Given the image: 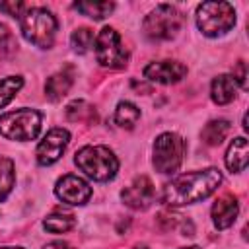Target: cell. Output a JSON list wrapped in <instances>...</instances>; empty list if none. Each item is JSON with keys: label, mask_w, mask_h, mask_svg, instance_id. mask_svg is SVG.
Masks as SVG:
<instances>
[{"label": "cell", "mask_w": 249, "mask_h": 249, "mask_svg": "<svg viewBox=\"0 0 249 249\" xmlns=\"http://www.w3.org/2000/svg\"><path fill=\"white\" fill-rule=\"evenodd\" d=\"M222 183V173L216 167H206L177 175L163 187V202L167 206H183L210 196Z\"/></svg>", "instance_id": "cell-1"}, {"label": "cell", "mask_w": 249, "mask_h": 249, "mask_svg": "<svg viewBox=\"0 0 249 249\" xmlns=\"http://www.w3.org/2000/svg\"><path fill=\"white\" fill-rule=\"evenodd\" d=\"M74 163L93 181H109L119 171V160L107 146H84L76 152Z\"/></svg>", "instance_id": "cell-2"}, {"label": "cell", "mask_w": 249, "mask_h": 249, "mask_svg": "<svg viewBox=\"0 0 249 249\" xmlns=\"http://www.w3.org/2000/svg\"><path fill=\"white\" fill-rule=\"evenodd\" d=\"M19 27L25 41L39 49H51L56 35V18L47 8H25L19 16Z\"/></svg>", "instance_id": "cell-3"}, {"label": "cell", "mask_w": 249, "mask_h": 249, "mask_svg": "<svg viewBox=\"0 0 249 249\" xmlns=\"http://www.w3.org/2000/svg\"><path fill=\"white\" fill-rule=\"evenodd\" d=\"M43 117L37 109H16L0 115V134L8 140H35L41 132Z\"/></svg>", "instance_id": "cell-4"}, {"label": "cell", "mask_w": 249, "mask_h": 249, "mask_svg": "<svg viewBox=\"0 0 249 249\" xmlns=\"http://www.w3.org/2000/svg\"><path fill=\"white\" fill-rule=\"evenodd\" d=\"M235 25V10L230 2H202L196 8V27L206 37H220Z\"/></svg>", "instance_id": "cell-5"}, {"label": "cell", "mask_w": 249, "mask_h": 249, "mask_svg": "<svg viewBox=\"0 0 249 249\" xmlns=\"http://www.w3.org/2000/svg\"><path fill=\"white\" fill-rule=\"evenodd\" d=\"M183 23V16L175 6L160 4L156 6L142 21L144 35L152 41H169L173 39Z\"/></svg>", "instance_id": "cell-6"}, {"label": "cell", "mask_w": 249, "mask_h": 249, "mask_svg": "<svg viewBox=\"0 0 249 249\" xmlns=\"http://www.w3.org/2000/svg\"><path fill=\"white\" fill-rule=\"evenodd\" d=\"M185 140L177 132H163L154 142V167L160 173H173L185 158Z\"/></svg>", "instance_id": "cell-7"}, {"label": "cell", "mask_w": 249, "mask_h": 249, "mask_svg": "<svg viewBox=\"0 0 249 249\" xmlns=\"http://www.w3.org/2000/svg\"><path fill=\"white\" fill-rule=\"evenodd\" d=\"M93 49H95L97 62L105 68L119 70V68H124L128 62V51L124 49L121 35L113 27H103L97 33L93 41Z\"/></svg>", "instance_id": "cell-8"}, {"label": "cell", "mask_w": 249, "mask_h": 249, "mask_svg": "<svg viewBox=\"0 0 249 249\" xmlns=\"http://www.w3.org/2000/svg\"><path fill=\"white\" fill-rule=\"evenodd\" d=\"M68 142H70V132L66 128L49 130L37 146V152H35L37 163L39 165H53L54 161H58L60 156L64 154Z\"/></svg>", "instance_id": "cell-9"}, {"label": "cell", "mask_w": 249, "mask_h": 249, "mask_svg": "<svg viewBox=\"0 0 249 249\" xmlns=\"http://www.w3.org/2000/svg\"><path fill=\"white\" fill-rule=\"evenodd\" d=\"M54 195L72 206H82L91 198V187L88 181H84L78 175H62L54 185Z\"/></svg>", "instance_id": "cell-10"}, {"label": "cell", "mask_w": 249, "mask_h": 249, "mask_svg": "<svg viewBox=\"0 0 249 249\" xmlns=\"http://www.w3.org/2000/svg\"><path fill=\"white\" fill-rule=\"evenodd\" d=\"M121 198L132 210H146L154 202V198H156V187L150 181V177L140 175L128 187L123 189Z\"/></svg>", "instance_id": "cell-11"}, {"label": "cell", "mask_w": 249, "mask_h": 249, "mask_svg": "<svg viewBox=\"0 0 249 249\" xmlns=\"http://www.w3.org/2000/svg\"><path fill=\"white\" fill-rule=\"evenodd\" d=\"M187 74V66L179 60H156L144 68V78L158 84H177Z\"/></svg>", "instance_id": "cell-12"}, {"label": "cell", "mask_w": 249, "mask_h": 249, "mask_svg": "<svg viewBox=\"0 0 249 249\" xmlns=\"http://www.w3.org/2000/svg\"><path fill=\"white\" fill-rule=\"evenodd\" d=\"M237 212H239L237 198L233 195H224L212 206V222L218 230H226L235 222Z\"/></svg>", "instance_id": "cell-13"}, {"label": "cell", "mask_w": 249, "mask_h": 249, "mask_svg": "<svg viewBox=\"0 0 249 249\" xmlns=\"http://www.w3.org/2000/svg\"><path fill=\"white\" fill-rule=\"evenodd\" d=\"M74 84V68L68 66V68H62L58 72H54L53 76L47 78L45 82V93L51 101H60L72 88Z\"/></svg>", "instance_id": "cell-14"}, {"label": "cell", "mask_w": 249, "mask_h": 249, "mask_svg": "<svg viewBox=\"0 0 249 249\" xmlns=\"http://www.w3.org/2000/svg\"><path fill=\"white\" fill-rule=\"evenodd\" d=\"M237 95V84L231 78V74H220L212 80L210 86V97L218 105H228L235 99Z\"/></svg>", "instance_id": "cell-15"}, {"label": "cell", "mask_w": 249, "mask_h": 249, "mask_svg": "<svg viewBox=\"0 0 249 249\" xmlns=\"http://www.w3.org/2000/svg\"><path fill=\"white\" fill-rule=\"evenodd\" d=\"M247 161H249V146H247V140L243 136H237L228 146L226 165H228V169L231 173H239V171H243L247 167Z\"/></svg>", "instance_id": "cell-16"}, {"label": "cell", "mask_w": 249, "mask_h": 249, "mask_svg": "<svg viewBox=\"0 0 249 249\" xmlns=\"http://www.w3.org/2000/svg\"><path fill=\"white\" fill-rule=\"evenodd\" d=\"M228 132H230V121H226V119H214V121H208L206 126L202 128V140L208 146H218V144L224 142V138L228 136Z\"/></svg>", "instance_id": "cell-17"}, {"label": "cell", "mask_w": 249, "mask_h": 249, "mask_svg": "<svg viewBox=\"0 0 249 249\" xmlns=\"http://www.w3.org/2000/svg\"><path fill=\"white\" fill-rule=\"evenodd\" d=\"M76 226V218L66 212H53L43 220V228L51 233H66Z\"/></svg>", "instance_id": "cell-18"}, {"label": "cell", "mask_w": 249, "mask_h": 249, "mask_svg": "<svg viewBox=\"0 0 249 249\" xmlns=\"http://www.w3.org/2000/svg\"><path fill=\"white\" fill-rule=\"evenodd\" d=\"M74 8L88 16V18H93V19H103L107 18L113 10H115V4L113 2H93V0H84V2H76Z\"/></svg>", "instance_id": "cell-19"}, {"label": "cell", "mask_w": 249, "mask_h": 249, "mask_svg": "<svg viewBox=\"0 0 249 249\" xmlns=\"http://www.w3.org/2000/svg\"><path fill=\"white\" fill-rule=\"evenodd\" d=\"M140 119V109L130 101H121L115 109V123L121 128H132Z\"/></svg>", "instance_id": "cell-20"}, {"label": "cell", "mask_w": 249, "mask_h": 249, "mask_svg": "<svg viewBox=\"0 0 249 249\" xmlns=\"http://www.w3.org/2000/svg\"><path fill=\"white\" fill-rule=\"evenodd\" d=\"M16 181V171H14V161L10 158L0 156V202L8 198V195L14 189Z\"/></svg>", "instance_id": "cell-21"}, {"label": "cell", "mask_w": 249, "mask_h": 249, "mask_svg": "<svg viewBox=\"0 0 249 249\" xmlns=\"http://www.w3.org/2000/svg\"><path fill=\"white\" fill-rule=\"evenodd\" d=\"M21 86H23L21 76H6L0 80V109H4L14 99V95L21 89Z\"/></svg>", "instance_id": "cell-22"}, {"label": "cell", "mask_w": 249, "mask_h": 249, "mask_svg": "<svg viewBox=\"0 0 249 249\" xmlns=\"http://www.w3.org/2000/svg\"><path fill=\"white\" fill-rule=\"evenodd\" d=\"M95 37H93V31L89 27H78L72 35H70V45L72 49L78 53V54H84L91 49Z\"/></svg>", "instance_id": "cell-23"}, {"label": "cell", "mask_w": 249, "mask_h": 249, "mask_svg": "<svg viewBox=\"0 0 249 249\" xmlns=\"http://www.w3.org/2000/svg\"><path fill=\"white\" fill-rule=\"evenodd\" d=\"M93 115V107L88 105L86 101L78 99V101H72L68 107H66V117L70 121H89Z\"/></svg>", "instance_id": "cell-24"}, {"label": "cell", "mask_w": 249, "mask_h": 249, "mask_svg": "<svg viewBox=\"0 0 249 249\" xmlns=\"http://www.w3.org/2000/svg\"><path fill=\"white\" fill-rule=\"evenodd\" d=\"M16 47L18 45H16V39H14L12 31L4 23H0V58L10 56L16 51Z\"/></svg>", "instance_id": "cell-25"}, {"label": "cell", "mask_w": 249, "mask_h": 249, "mask_svg": "<svg viewBox=\"0 0 249 249\" xmlns=\"http://www.w3.org/2000/svg\"><path fill=\"white\" fill-rule=\"evenodd\" d=\"M23 10H25V4L23 2H0V12H4V14H8V16H21L23 14Z\"/></svg>", "instance_id": "cell-26"}, {"label": "cell", "mask_w": 249, "mask_h": 249, "mask_svg": "<svg viewBox=\"0 0 249 249\" xmlns=\"http://www.w3.org/2000/svg\"><path fill=\"white\" fill-rule=\"evenodd\" d=\"M231 78L235 80V84H237V86L247 88V82H245V78H247V66H245V62H243V60H239V62L235 64Z\"/></svg>", "instance_id": "cell-27"}, {"label": "cell", "mask_w": 249, "mask_h": 249, "mask_svg": "<svg viewBox=\"0 0 249 249\" xmlns=\"http://www.w3.org/2000/svg\"><path fill=\"white\" fill-rule=\"evenodd\" d=\"M43 249H70V247H68V243H64V241H51V243H47Z\"/></svg>", "instance_id": "cell-28"}, {"label": "cell", "mask_w": 249, "mask_h": 249, "mask_svg": "<svg viewBox=\"0 0 249 249\" xmlns=\"http://www.w3.org/2000/svg\"><path fill=\"white\" fill-rule=\"evenodd\" d=\"M181 249H200L198 245H191V247H181Z\"/></svg>", "instance_id": "cell-29"}, {"label": "cell", "mask_w": 249, "mask_h": 249, "mask_svg": "<svg viewBox=\"0 0 249 249\" xmlns=\"http://www.w3.org/2000/svg\"><path fill=\"white\" fill-rule=\"evenodd\" d=\"M132 249H148L146 245H136V247H132Z\"/></svg>", "instance_id": "cell-30"}, {"label": "cell", "mask_w": 249, "mask_h": 249, "mask_svg": "<svg viewBox=\"0 0 249 249\" xmlns=\"http://www.w3.org/2000/svg\"><path fill=\"white\" fill-rule=\"evenodd\" d=\"M0 249H23V247H0Z\"/></svg>", "instance_id": "cell-31"}]
</instances>
